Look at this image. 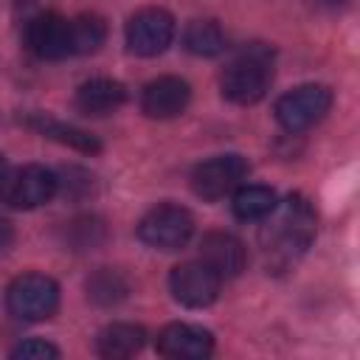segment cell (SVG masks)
<instances>
[{"label":"cell","mask_w":360,"mask_h":360,"mask_svg":"<svg viewBox=\"0 0 360 360\" xmlns=\"http://www.w3.org/2000/svg\"><path fill=\"white\" fill-rule=\"evenodd\" d=\"M262 222L259 245L267 273H284L295 267V262L309 250L318 228L315 208L301 194H290L276 202V208Z\"/></svg>","instance_id":"1"},{"label":"cell","mask_w":360,"mask_h":360,"mask_svg":"<svg viewBox=\"0 0 360 360\" xmlns=\"http://www.w3.org/2000/svg\"><path fill=\"white\" fill-rule=\"evenodd\" d=\"M273 65H276V53L270 45H264V42L245 45L225 65V70L219 76L222 98H228L231 104H239V107H250V104L262 101L273 84Z\"/></svg>","instance_id":"2"},{"label":"cell","mask_w":360,"mask_h":360,"mask_svg":"<svg viewBox=\"0 0 360 360\" xmlns=\"http://www.w3.org/2000/svg\"><path fill=\"white\" fill-rule=\"evenodd\" d=\"M6 307L17 321H48L59 309V284L45 273H22L8 284Z\"/></svg>","instance_id":"3"},{"label":"cell","mask_w":360,"mask_h":360,"mask_svg":"<svg viewBox=\"0 0 360 360\" xmlns=\"http://www.w3.org/2000/svg\"><path fill=\"white\" fill-rule=\"evenodd\" d=\"M194 233V217L188 208L174 205V202H160L143 214L138 222V239L146 248L155 250H180L188 245Z\"/></svg>","instance_id":"4"},{"label":"cell","mask_w":360,"mask_h":360,"mask_svg":"<svg viewBox=\"0 0 360 360\" xmlns=\"http://www.w3.org/2000/svg\"><path fill=\"white\" fill-rule=\"evenodd\" d=\"M56 172L39 163H28L14 169L11 174L6 172V177L0 180V202H6L8 208L17 211H31L45 205L53 194H56Z\"/></svg>","instance_id":"5"},{"label":"cell","mask_w":360,"mask_h":360,"mask_svg":"<svg viewBox=\"0 0 360 360\" xmlns=\"http://www.w3.org/2000/svg\"><path fill=\"white\" fill-rule=\"evenodd\" d=\"M332 107V90L326 84H298L292 90H287L273 112H276V121L281 124V129L287 132H304L309 129L312 124H318Z\"/></svg>","instance_id":"6"},{"label":"cell","mask_w":360,"mask_h":360,"mask_svg":"<svg viewBox=\"0 0 360 360\" xmlns=\"http://www.w3.org/2000/svg\"><path fill=\"white\" fill-rule=\"evenodd\" d=\"M177 34V22L166 8L149 6L135 11L124 25V39L129 53L135 56H158L163 53Z\"/></svg>","instance_id":"7"},{"label":"cell","mask_w":360,"mask_h":360,"mask_svg":"<svg viewBox=\"0 0 360 360\" xmlns=\"http://www.w3.org/2000/svg\"><path fill=\"white\" fill-rule=\"evenodd\" d=\"M22 39H25V48L45 62H59V59L76 56L73 53V25L68 17H62L56 11L34 14L25 22Z\"/></svg>","instance_id":"8"},{"label":"cell","mask_w":360,"mask_h":360,"mask_svg":"<svg viewBox=\"0 0 360 360\" xmlns=\"http://www.w3.org/2000/svg\"><path fill=\"white\" fill-rule=\"evenodd\" d=\"M248 172H250V166L242 155H214V158L194 166L191 191L208 202L222 200L248 177Z\"/></svg>","instance_id":"9"},{"label":"cell","mask_w":360,"mask_h":360,"mask_svg":"<svg viewBox=\"0 0 360 360\" xmlns=\"http://www.w3.org/2000/svg\"><path fill=\"white\" fill-rule=\"evenodd\" d=\"M169 290L177 304L188 309H205L219 298L222 278L205 262H183L169 273Z\"/></svg>","instance_id":"10"},{"label":"cell","mask_w":360,"mask_h":360,"mask_svg":"<svg viewBox=\"0 0 360 360\" xmlns=\"http://www.w3.org/2000/svg\"><path fill=\"white\" fill-rule=\"evenodd\" d=\"M158 354L169 360H205L214 352V335L197 323H166L155 338Z\"/></svg>","instance_id":"11"},{"label":"cell","mask_w":360,"mask_h":360,"mask_svg":"<svg viewBox=\"0 0 360 360\" xmlns=\"http://www.w3.org/2000/svg\"><path fill=\"white\" fill-rule=\"evenodd\" d=\"M191 101V87L180 76H158L141 90V112L146 118L169 121L186 112Z\"/></svg>","instance_id":"12"},{"label":"cell","mask_w":360,"mask_h":360,"mask_svg":"<svg viewBox=\"0 0 360 360\" xmlns=\"http://www.w3.org/2000/svg\"><path fill=\"white\" fill-rule=\"evenodd\" d=\"M200 262H205L219 278H233L248 264V248L228 231H208L200 239Z\"/></svg>","instance_id":"13"},{"label":"cell","mask_w":360,"mask_h":360,"mask_svg":"<svg viewBox=\"0 0 360 360\" xmlns=\"http://www.w3.org/2000/svg\"><path fill=\"white\" fill-rule=\"evenodd\" d=\"M127 101V87L118 82V79H107V76H96V79H87L79 84L76 90V110L82 115H110L115 112L118 107H124Z\"/></svg>","instance_id":"14"},{"label":"cell","mask_w":360,"mask_h":360,"mask_svg":"<svg viewBox=\"0 0 360 360\" xmlns=\"http://www.w3.org/2000/svg\"><path fill=\"white\" fill-rule=\"evenodd\" d=\"M25 127H31L34 132H39L42 138H51L62 146H70L82 155H96L101 152V141L96 135H90L87 129H79L73 124H65L53 115H45V112H28L25 115Z\"/></svg>","instance_id":"15"},{"label":"cell","mask_w":360,"mask_h":360,"mask_svg":"<svg viewBox=\"0 0 360 360\" xmlns=\"http://www.w3.org/2000/svg\"><path fill=\"white\" fill-rule=\"evenodd\" d=\"M143 340H146L143 326L129 323V321H115V323H107L98 332L96 352L107 360H124V357L138 354L143 349Z\"/></svg>","instance_id":"16"},{"label":"cell","mask_w":360,"mask_h":360,"mask_svg":"<svg viewBox=\"0 0 360 360\" xmlns=\"http://www.w3.org/2000/svg\"><path fill=\"white\" fill-rule=\"evenodd\" d=\"M107 239V225L101 217L96 214H82V217H73L70 222H65L59 228V242L65 250H73V253H87V250H96L101 248Z\"/></svg>","instance_id":"17"},{"label":"cell","mask_w":360,"mask_h":360,"mask_svg":"<svg viewBox=\"0 0 360 360\" xmlns=\"http://www.w3.org/2000/svg\"><path fill=\"white\" fill-rule=\"evenodd\" d=\"M278 197L270 186H236L233 191V217L242 222H262L273 208Z\"/></svg>","instance_id":"18"},{"label":"cell","mask_w":360,"mask_h":360,"mask_svg":"<svg viewBox=\"0 0 360 360\" xmlns=\"http://www.w3.org/2000/svg\"><path fill=\"white\" fill-rule=\"evenodd\" d=\"M84 290L96 307H115L129 295V281L115 267H98L93 276H87Z\"/></svg>","instance_id":"19"},{"label":"cell","mask_w":360,"mask_h":360,"mask_svg":"<svg viewBox=\"0 0 360 360\" xmlns=\"http://www.w3.org/2000/svg\"><path fill=\"white\" fill-rule=\"evenodd\" d=\"M183 48L194 56H219L225 51V31L217 20H191L183 31Z\"/></svg>","instance_id":"20"},{"label":"cell","mask_w":360,"mask_h":360,"mask_svg":"<svg viewBox=\"0 0 360 360\" xmlns=\"http://www.w3.org/2000/svg\"><path fill=\"white\" fill-rule=\"evenodd\" d=\"M73 25V53H96L107 39V22L98 14H79L70 17Z\"/></svg>","instance_id":"21"},{"label":"cell","mask_w":360,"mask_h":360,"mask_svg":"<svg viewBox=\"0 0 360 360\" xmlns=\"http://www.w3.org/2000/svg\"><path fill=\"white\" fill-rule=\"evenodd\" d=\"M56 180H59L56 191H62L68 200H82L93 191V177L84 169H76V166L62 169V174H56Z\"/></svg>","instance_id":"22"},{"label":"cell","mask_w":360,"mask_h":360,"mask_svg":"<svg viewBox=\"0 0 360 360\" xmlns=\"http://www.w3.org/2000/svg\"><path fill=\"white\" fill-rule=\"evenodd\" d=\"M62 352L48 343V340H39V338H31V340H22L20 346L11 349V357L14 360H56Z\"/></svg>","instance_id":"23"},{"label":"cell","mask_w":360,"mask_h":360,"mask_svg":"<svg viewBox=\"0 0 360 360\" xmlns=\"http://www.w3.org/2000/svg\"><path fill=\"white\" fill-rule=\"evenodd\" d=\"M11 242H14V225L0 214V256L11 248Z\"/></svg>","instance_id":"24"},{"label":"cell","mask_w":360,"mask_h":360,"mask_svg":"<svg viewBox=\"0 0 360 360\" xmlns=\"http://www.w3.org/2000/svg\"><path fill=\"white\" fill-rule=\"evenodd\" d=\"M321 3H323V6H346L349 0H321Z\"/></svg>","instance_id":"25"},{"label":"cell","mask_w":360,"mask_h":360,"mask_svg":"<svg viewBox=\"0 0 360 360\" xmlns=\"http://www.w3.org/2000/svg\"><path fill=\"white\" fill-rule=\"evenodd\" d=\"M6 177V158H3V152H0V180Z\"/></svg>","instance_id":"26"}]
</instances>
